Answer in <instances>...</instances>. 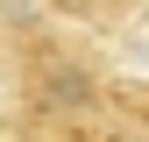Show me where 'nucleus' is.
Returning a JSON list of instances; mask_svg holds the SVG:
<instances>
[]
</instances>
